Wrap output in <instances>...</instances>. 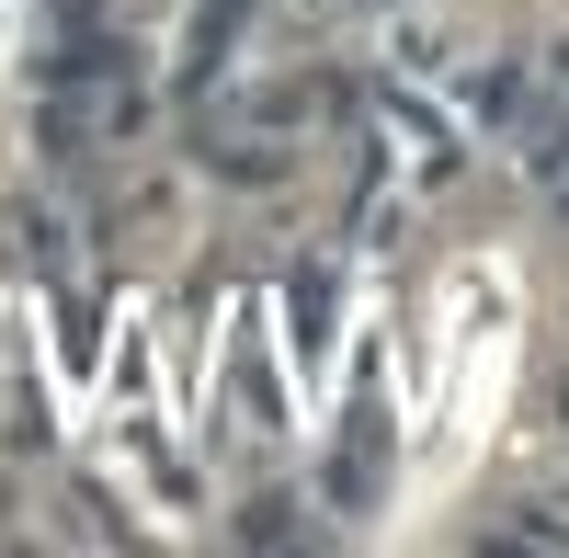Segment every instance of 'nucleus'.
<instances>
[]
</instances>
